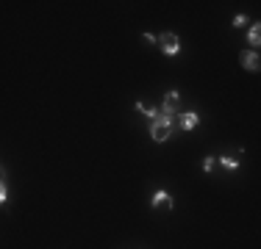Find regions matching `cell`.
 Here are the masks:
<instances>
[{"instance_id":"cell-1","label":"cell","mask_w":261,"mask_h":249,"mask_svg":"<svg viewBox=\"0 0 261 249\" xmlns=\"http://www.w3.org/2000/svg\"><path fill=\"white\" fill-rule=\"evenodd\" d=\"M172 130H175V119H170V116H164L159 111L156 119L150 122V139L156 141V144H164V141L172 136Z\"/></svg>"},{"instance_id":"cell-2","label":"cell","mask_w":261,"mask_h":249,"mask_svg":"<svg viewBox=\"0 0 261 249\" xmlns=\"http://www.w3.org/2000/svg\"><path fill=\"white\" fill-rule=\"evenodd\" d=\"M159 50L164 55H170V58H175L178 53H181V39H178V34H172V30H167V34L159 36Z\"/></svg>"},{"instance_id":"cell-3","label":"cell","mask_w":261,"mask_h":249,"mask_svg":"<svg viewBox=\"0 0 261 249\" xmlns=\"http://www.w3.org/2000/svg\"><path fill=\"white\" fill-rule=\"evenodd\" d=\"M178 105H181V95L172 89V91H167V95H164V103H161L159 111H161L164 116H170V119H172V116H178Z\"/></svg>"},{"instance_id":"cell-4","label":"cell","mask_w":261,"mask_h":249,"mask_svg":"<svg viewBox=\"0 0 261 249\" xmlns=\"http://www.w3.org/2000/svg\"><path fill=\"white\" fill-rule=\"evenodd\" d=\"M239 64L245 67L247 72H258V67H261L258 50H242V55H239Z\"/></svg>"},{"instance_id":"cell-5","label":"cell","mask_w":261,"mask_h":249,"mask_svg":"<svg viewBox=\"0 0 261 249\" xmlns=\"http://www.w3.org/2000/svg\"><path fill=\"white\" fill-rule=\"evenodd\" d=\"M150 208H175V199H172L170 191L159 189V191H153V197H150Z\"/></svg>"},{"instance_id":"cell-6","label":"cell","mask_w":261,"mask_h":249,"mask_svg":"<svg viewBox=\"0 0 261 249\" xmlns=\"http://www.w3.org/2000/svg\"><path fill=\"white\" fill-rule=\"evenodd\" d=\"M178 124H181V130H195L197 124H200V114L197 111H184V114H178Z\"/></svg>"},{"instance_id":"cell-7","label":"cell","mask_w":261,"mask_h":249,"mask_svg":"<svg viewBox=\"0 0 261 249\" xmlns=\"http://www.w3.org/2000/svg\"><path fill=\"white\" fill-rule=\"evenodd\" d=\"M217 164H220L222 166V169H228V172H236V169H239V161H236L233 158V155H222V158H217Z\"/></svg>"},{"instance_id":"cell-8","label":"cell","mask_w":261,"mask_h":249,"mask_svg":"<svg viewBox=\"0 0 261 249\" xmlns=\"http://www.w3.org/2000/svg\"><path fill=\"white\" fill-rule=\"evenodd\" d=\"M247 42H250V47H258V42H261V25L258 22L250 25V30H247Z\"/></svg>"},{"instance_id":"cell-9","label":"cell","mask_w":261,"mask_h":249,"mask_svg":"<svg viewBox=\"0 0 261 249\" xmlns=\"http://www.w3.org/2000/svg\"><path fill=\"white\" fill-rule=\"evenodd\" d=\"M136 111H142V114H145V116H150V122L156 119V114H159V108H153V105L142 103V100H139V103H136Z\"/></svg>"},{"instance_id":"cell-10","label":"cell","mask_w":261,"mask_h":249,"mask_svg":"<svg viewBox=\"0 0 261 249\" xmlns=\"http://www.w3.org/2000/svg\"><path fill=\"white\" fill-rule=\"evenodd\" d=\"M217 166V158L214 155H206V158H203V172H211Z\"/></svg>"},{"instance_id":"cell-11","label":"cell","mask_w":261,"mask_h":249,"mask_svg":"<svg viewBox=\"0 0 261 249\" xmlns=\"http://www.w3.org/2000/svg\"><path fill=\"white\" fill-rule=\"evenodd\" d=\"M9 199V189H6V180H0V205H6Z\"/></svg>"},{"instance_id":"cell-12","label":"cell","mask_w":261,"mask_h":249,"mask_svg":"<svg viewBox=\"0 0 261 249\" xmlns=\"http://www.w3.org/2000/svg\"><path fill=\"white\" fill-rule=\"evenodd\" d=\"M242 25H247V17H245V14L233 17V28H242Z\"/></svg>"},{"instance_id":"cell-13","label":"cell","mask_w":261,"mask_h":249,"mask_svg":"<svg viewBox=\"0 0 261 249\" xmlns=\"http://www.w3.org/2000/svg\"><path fill=\"white\" fill-rule=\"evenodd\" d=\"M0 180H6V169H3V166H0Z\"/></svg>"}]
</instances>
